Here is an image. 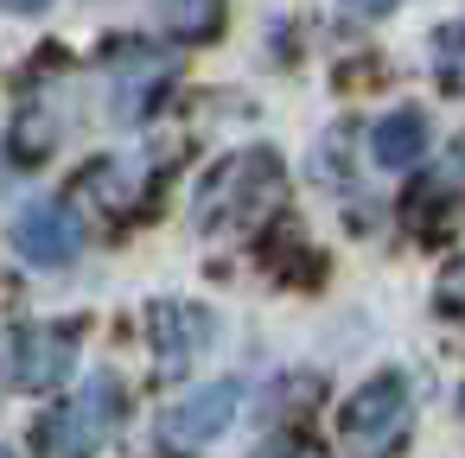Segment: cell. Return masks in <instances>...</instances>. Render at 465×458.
I'll return each mask as SVG.
<instances>
[{"instance_id":"obj_13","label":"cell","mask_w":465,"mask_h":458,"mask_svg":"<svg viewBox=\"0 0 465 458\" xmlns=\"http://www.w3.org/2000/svg\"><path fill=\"white\" fill-rule=\"evenodd\" d=\"M249 458H319V445H312V439H268V445H255Z\"/></svg>"},{"instance_id":"obj_11","label":"cell","mask_w":465,"mask_h":458,"mask_svg":"<svg viewBox=\"0 0 465 458\" xmlns=\"http://www.w3.org/2000/svg\"><path fill=\"white\" fill-rule=\"evenodd\" d=\"M433 77H440V90L465 96V20L433 33Z\"/></svg>"},{"instance_id":"obj_4","label":"cell","mask_w":465,"mask_h":458,"mask_svg":"<svg viewBox=\"0 0 465 458\" xmlns=\"http://www.w3.org/2000/svg\"><path fill=\"white\" fill-rule=\"evenodd\" d=\"M77 363V325H14L0 331V382L7 388H58Z\"/></svg>"},{"instance_id":"obj_7","label":"cell","mask_w":465,"mask_h":458,"mask_svg":"<svg viewBox=\"0 0 465 458\" xmlns=\"http://www.w3.org/2000/svg\"><path fill=\"white\" fill-rule=\"evenodd\" d=\"M103 64H109V77H115V109H122V115H141V109L153 102V90L173 77V64H166L160 52H147V45H115Z\"/></svg>"},{"instance_id":"obj_16","label":"cell","mask_w":465,"mask_h":458,"mask_svg":"<svg viewBox=\"0 0 465 458\" xmlns=\"http://www.w3.org/2000/svg\"><path fill=\"white\" fill-rule=\"evenodd\" d=\"M0 458H14V452H7V445H0Z\"/></svg>"},{"instance_id":"obj_10","label":"cell","mask_w":465,"mask_h":458,"mask_svg":"<svg viewBox=\"0 0 465 458\" xmlns=\"http://www.w3.org/2000/svg\"><path fill=\"white\" fill-rule=\"evenodd\" d=\"M160 26L173 39H211L223 26V0H160Z\"/></svg>"},{"instance_id":"obj_12","label":"cell","mask_w":465,"mask_h":458,"mask_svg":"<svg viewBox=\"0 0 465 458\" xmlns=\"http://www.w3.org/2000/svg\"><path fill=\"white\" fill-rule=\"evenodd\" d=\"M440 312H465V261H452L440 274Z\"/></svg>"},{"instance_id":"obj_3","label":"cell","mask_w":465,"mask_h":458,"mask_svg":"<svg viewBox=\"0 0 465 458\" xmlns=\"http://www.w3.org/2000/svg\"><path fill=\"white\" fill-rule=\"evenodd\" d=\"M408 433H414L408 382H401L395 369L370 375V382L351 395V407H344V445H351L357 458H395V452L408 445Z\"/></svg>"},{"instance_id":"obj_5","label":"cell","mask_w":465,"mask_h":458,"mask_svg":"<svg viewBox=\"0 0 465 458\" xmlns=\"http://www.w3.org/2000/svg\"><path fill=\"white\" fill-rule=\"evenodd\" d=\"M236 407H242V388H236V382H211V388H198V395H185L179 407H166V414H160L153 445H160L166 458H198L211 439H223V433H230Z\"/></svg>"},{"instance_id":"obj_1","label":"cell","mask_w":465,"mask_h":458,"mask_svg":"<svg viewBox=\"0 0 465 458\" xmlns=\"http://www.w3.org/2000/svg\"><path fill=\"white\" fill-rule=\"evenodd\" d=\"M281 191H287V172H281V160L268 147L230 153L198 185V229H211V236L255 229V223H268L281 210Z\"/></svg>"},{"instance_id":"obj_15","label":"cell","mask_w":465,"mask_h":458,"mask_svg":"<svg viewBox=\"0 0 465 458\" xmlns=\"http://www.w3.org/2000/svg\"><path fill=\"white\" fill-rule=\"evenodd\" d=\"M0 7H14V14H39V7H52V0H0Z\"/></svg>"},{"instance_id":"obj_8","label":"cell","mask_w":465,"mask_h":458,"mask_svg":"<svg viewBox=\"0 0 465 458\" xmlns=\"http://www.w3.org/2000/svg\"><path fill=\"white\" fill-rule=\"evenodd\" d=\"M204 344H211V318H204L198 306H153V350H160V369H185Z\"/></svg>"},{"instance_id":"obj_9","label":"cell","mask_w":465,"mask_h":458,"mask_svg":"<svg viewBox=\"0 0 465 458\" xmlns=\"http://www.w3.org/2000/svg\"><path fill=\"white\" fill-rule=\"evenodd\" d=\"M370 153H376V166H389V172L414 166V160L427 153V122H420L414 109L382 115V122H376V134H370Z\"/></svg>"},{"instance_id":"obj_2","label":"cell","mask_w":465,"mask_h":458,"mask_svg":"<svg viewBox=\"0 0 465 458\" xmlns=\"http://www.w3.org/2000/svg\"><path fill=\"white\" fill-rule=\"evenodd\" d=\"M115 426H122V382L90 375L71 401H58L39 420V458H96Z\"/></svg>"},{"instance_id":"obj_14","label":"cell","mask_w":465,"mask_h":458,"mask_svg":"<svg viewBox=\"0 0 465 458\" xmlns=\"http://www.w3.org/2000/svg\"><path fill=\"white\" fill-rule=\"evenodd\" d=\"M338 7L351 14V20H382V14H395L401 0H338Z\"/></svg>"},{"instance_id":"obj_6","label":"cell","mask_w":465,"mask_h":458,"mask_svg":"<svg viewBox=\"0 0 465 458\" xmlns=\"http://www.w3.org/2000/svg\"><path fill=\"white\" fill-rule=\"evenodd\" d=\"M14 248L33 268H71L84 255V223H77L71 204H26L20 223H14Z\"/></svg>"}]
</instances>
